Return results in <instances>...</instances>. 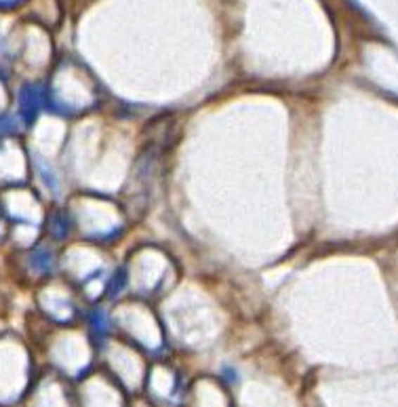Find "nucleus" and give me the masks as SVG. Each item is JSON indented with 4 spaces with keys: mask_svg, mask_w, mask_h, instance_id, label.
Returning a JSON list of instances; mask_svg holds the SVG:
<instances>
[{
    "mask_svg": "<svg viewBox=\"0 0 398 407\" xmlns=\"http://www.w3.org/2000/svg\"><path fill=\"white\" fill-rule=\"evenodd\" d=\"M19 112L21 116L30 123L38 114V95L34 87H25L19 95Z\"/></svg>",
    "mask_w": 398,
    "mask_h": 407,
    "instance_id": "nucleus-1",
    "label": "nucleus"
}]
</instances>
